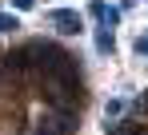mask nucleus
<instances>
[{"instance_id":"3","label":"nucleus","mask_w":148,"mask_h":135,"mask_svg":"<svg viewBox=\"0 0 148 135\" xmlns=\"http://www.w3.org/2000/svg\"><path fill=\"white\" fill-rule=\"evenodd\" d=\"M88 8H92V16L100 20V28H108V32H112V28H120V20H124L120 8H112V4H104V0H92Z\"/></svg>"},{"instance_id":"2","label":"nucleus","mask_w":148,"mask_h":135,"mask_svg":"<svg viewBox=\"0 0 148 135\" xmlns=\"http://www.w3.org/2000/svg\"><path fill=\"white\" fill-rule=\"evenodd\" d=\"M52 32H60V36H76L80 28H84V20H80V12H72V8H56L48 16Z\"/></svg>"},{"instance_id":"4","label":"nucleus","mask_w":148,"mask_h":135,"mask_svg":"<svg viewBox=\"0 0 148 135\" xmlns=\"http://www.w3.org/2000/svg\"><path fill=\"white\" fill-rule=\"evenodd\" d=\"M96 52L100 56H112V52H116V40H112L108 28H96Z\"/></svg>"},{"instance_id":"7","label":"nucleus","mask_w":148,"mask_h":135,"mask_svg":"<svg viewBox=\"0 0 148 135\" xmlns=\"http://www.w3.org/2000/svg\"><path fill=\"white\" fill-rule=\"evenodd\" d=\"M132 52H136V56H148V32H140V36H136V44H132Z\"/></svg>"},{"instance_id":"1","label":"nucleus","mask_w":148,"mask_h":135,"mask_svg":"<svg viewBox=\"0 0 148 135\" xmlns=\"http://www.w3.org/2000/svg\"><path fill=\"white\" fill-rule=\"evenodd\" d=\"M36 135H76V111L68 107H44L32 123Z\"/></svg>"},{"instance_id":"6","label":"nucleus","mask_w":148,"mask_h":135,"mask_svg":"<svg viewBox=\"0 0 148 135\" xmlns=\"http://www.w3.org/2000/svg\"><path fill=\"white\" fill-rule=\"evenodd\" d=\"M0 32H20V20H16V16H4V12H0Z\"/></svg>"},{"instance_id":"8","label":"nucleus","mask_w":148,"mask_h":135,"mask_svg":"<svg viewBox=\"0 0 148 135\" xmlns=\"http://www.w3.org/2000/svg\"><path fill=\"white\" fill-rule=\"evenodd\" d=\"M8 4H12L16 12H32V8H36V0H8Z\"/></svg>"},{"instance_id":"5","label":"nucleus","mask_w":148,"mask_h":135,"mask_svg":"<svg viewBox=\"0 0 148 135\" xmlns=\"http://www.w3.org/2000/svg\"><path fill=\"white\" fill-rule=\"evenodd\" d=\"M124 111H128V99H124V95H116V99H108V107H104V119L112 123V119H120Z\"/></svg>"},{"instance_id":"9","label":"nucleus","mask_w":148,"mask_h":135,"mask_svg":"<svg viewBox=\"0 0 148 135\" xmlns=\"http://www.w3.org/2000/svg\"><path fill=\"white\" fill-rule=\"evenodd\" d=\"M140 107H144V115H148V91H144V95H140Z\"/></svg>"}]
</instances>
